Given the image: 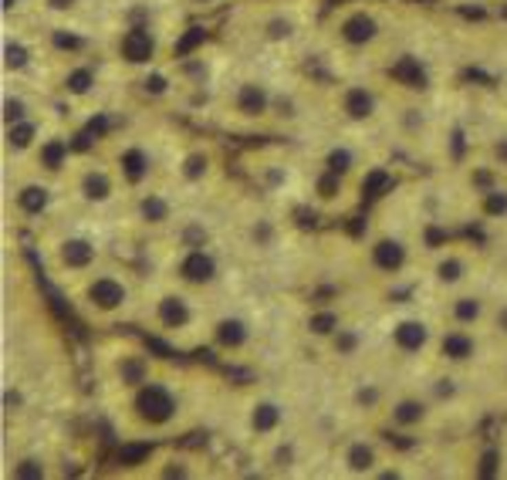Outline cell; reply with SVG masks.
I'll use <instances>...</instances> for the list:
<instances>
[{
  "instance_id": "1",
  "label": "cell",
  "mask_w": 507,
  "mask_h": 480,
  "mask_svg": "<svg viewBox=\"0 0 507 480\" xmlns=\"http://www.w3.org/2000/svg\"><path fill=\"white\" fill-rule=\"evenodd\" d=\"M136 409H139L149 423H162V419H169V413H173V400H169V393H166L162 386H146V389L139 393V400H136Z\"/></svg>"
},
{
  "instance_id": "2",
  "label": "cell",
  "mask_w": 507,
  "mask_h": 480,
  "mask_svg": "<svg viewBox=\"0 0 507 480\" xmlns=\"http://www.w3.org/2000/svg\"><path fill=\"white\" fill-rule=\"evenodd\" d=\"M88 298L98 305V308H116V305H122L125 301V291H122V284H116V281H109V278H102V281H95L91 284V291H88Z\"/></svg>"
},
{
  "instance_id": "3",
  "label": "cell",
  "mask_w": 507,
  "mask_h": 480,
  "mask_svg": "<svg viewBox=\"0 0 507 480\" xmlns=\"http://www.w3.org/2000/svg\"><path fill=\"white\" fill-rule=\"evenodd\" d=\"M122 51L129 61H149L153 58V38L146 31H129L122 41Z\"/></svg>"
},
{
  "instance_id": "4",
  "label": "cell",
  "mask_w": 507,
  "mask_h": 480,
  "mask_svg": "<svg viewBox=\"0 0 507 480\" xmlns=\"http://www.w3.org/2000/svg\"><path fill=\"white\" fill-rule=\"evenodd\" d=\"M183 278L186 281H210L213 278V261L206 257V254H190L186 261H183Z\"/></svg>"
},
{
  "instance_id": "5",
  "label": "cell",
  "mask_w": 507,
  "mask_h": 480,
  "mask_svg": "<svg viewBox=\"0 0 507 480\" xmlns=\"http://www.w3.org/2000/svg\"><path fill=\"white\" fill-rule=\"evenodd\" d=\"M396 342H399V349L413 352V349H420V345L427 342V328H423L420 321H406V325L396 328Z\"/></svg>"
},
{
  "instance_id": "6",
  "label": "cell",
  "mask_w": 507,
  "mask_h": 480,
  "mask_svg": "<svg viewBox=\"0 0 507 480\" xmlns=\"http://www.w3.org/2000/svg\"><path fill=\"white\" fill-rule=\"evenodd\" d=\"M392 78H399L402 85H409V88H423V68H420V61L416 58H402L396 68H392Z\"/></svg>"
},
{
  "instance_id": "7",
  "label": "cell",
  "mask_w": 507,
  "mask_h": 480,
  "mask_svg": "<svg viewBox=\"0 0 507 480\" xmlns=\"http://www.w3.org/2000/svg\"><path fill=\"white\" fill-rule=\"evenodd\" d=\"M342 31H345V38H349L352 44H362V41H369L376 34V24H372L365 14H358V17H349V21H345Z\"/></svg>"
},
{
  "instance_id": "8",
  "label": "cell",
  "mask_w": 507,
  "mask_h": 480,
  "mask_svg": "<svg viewBox=\"0 0 507 480\" xmlns=\"http://www.w3.org/2000/svg\"><path fill=\"white\" fill-rule=\"evenodd\" d=\"M376 264L386 268V271H396V268L402 264V247H399L396 240H382V243L376 247Z\"/></svg>"
},
{
  "instance_id": "9",
  "label": "cell",
  "mask_w": 507,
  "mask_h": 480,
  "mask_svg": "<svg viewBox=\"0 0 507 480\" xmlns=\"http://www.w3.org/2000/svg\"><path fill=\"white\" fill-rule=\"evenodd\" d=\"M61 257H65L68 268H85V264L91 261V247H88L85 240H68L65 250H61Z\"/></svg>"
},
{
  "instance_id": "10",
  "label": "cell",
  "mask_w": 507,
  "mask_h": 480,
  "mask_svg": "<svg viewBox=\"0 0 507 480\" xmlns=\"http://www.w3.org/2000/svg\"><path fill=\"white\" fill-rule=\"evenodd\" d=\"M345 109H349L352 119H365V116L372 112V98H369L362 88H352L349 98H345Z\"/></svg>"
},
{
  "instance_id": "11",
  "label": "cell",
  "mask_w": 507,
  "mask_h": 480,
  "mask_svg": "<svg viewBox=\"0 0 507 480\" xmlns=\"http://www.w3.org/2000/svg\"><path fill=\"white\" fill-rule=\"evenodd\" d=\"M159 315H162V321H166V325H173V328H176V325H183V321L190 318V315H186V305H183L180 298H166V301L159 305Z\"/></svg>"
},
{
  "instance_id": "12",
  "label": "cell",
  "mask_w": 507,
  "mask_h": 480,
  "mask_svg": "<svg viewBox=\"0 0 507 480\" xmlns=\"http://www.w3.org/2000/svg\"><path fill=\"white\" fill-rule=\"evenodd\" d=\"M443 352L450 359H467L470 352H473V342H470L467 335H446L443 338Z\"/></svg>"
},
{
  "instance_id": "13",
  "label": "cell",
  "mask_w": 507,
  "mask_h": 480,
  "mask_svg": "<svg viewBox=\"0 0 507 480\" xmlns=\"http://www.w3.org/2000/svg\"><path fill=\"white\" fill-rule=\"evenodd\" d=\"M261 109H264V91H261V88H254V85H247V88L240 91V112L257 116Z\"/></svg>"
},
{
  "instance_id": "14",
  "label": "cell",
  "mask_w": 507,
  "mask_h": 480,
  "mask_svg": "<svg viewBox=\"0 0 507 480\" xmlns=\"http://www.w3.org/2000/svg\"><path fill=\"white\" fill-rule=\"evenodd\" d=\"M122 166H125V176L129 179H142V173H146V160H142V153H125L122 156Z\"/></svg>"
},
{
  "instance_id": "15",
  "label": "cell",
  "mask_w": 507,
  "mask_h": 480,
  "mask_svg": "<svg viewBox=\"0 0 507 480\" xmlns=\"http://www.w3.org/2000/svg\"><path fill=\"white\" fill-rule=\"evenodd\" d=\"M44 203H47V197H44V190H38V186H28V190L21 193V206H24L28 213H38Z\"/></svg>"
},
{
  "instance_id": "16",
  "label": "cell",
  "mask_w": 507,
  "mask_h": 480,
  "mask_svg": "<svg viewBox=\"0 0 507 480\" xmlns=\"http://www.w3.org/2000/svg\"><path fill=\"white\" fill-rule=\"evenodd\" d=\"M220 342L224 345H240L244 342V325L240 321H224L220 325Z\"/></svg>"
},
{
  "instance_id": "17",
  "label": "cell",
  "mask_w": 507,
  "mask_h": 480,
  "mask_svg": "<svg viewBox=\"0 0 507 480\" xmlns=\"http://www.w3.org/2000/svg\"><path fill=\"white\" fill-rule=\"evenodd\" d=\"M362 190H365L369 197H379L382 190H389V176H386V173H369L365 183H362Z\"/></svg>"
},
{
  "instance_id": "18",
  "label": "cell",
  "mask_w": 507,
  "mask_h": 480,
  "mask_svg": "<svg viewBox=\"0 0 507 480\" xmlns=\"http://www.w3.org/2000/svg\"><path fill=\"white\" fill-rule=\"evenodd\" d=\"M85 190H88V197L102 200V197H109V179H105L102 173H91V176L85 179Z\"/></svg>"
},
{
  "instance_id": "19",
  "label": "cell",
  "mask_w": 507,
  "mask_h": 480,
  "mask_svg": "<svg viewBox=\"0 0 507 480\" xmlns=\"http://www.w3.org/2000/svg\"><path fill=\"white\" fill-rule=\"evenodd\" d=\"M146 457H149V446H146V443L122 446V453H118V460H122V463H139V460H146Z\"/></svg>"
},
{
  "instance_id": "20",
  "label": "cell",
  "mask_w": 507,
  "mask_h": 480,
  "mask_svg": "<svg viewBox=\"0 0 507 480\" xmlns=\"http://www.w3.org/2000/svg\"><path fill=\"white\" fill-rule=\"evenodd\" d=\"M274 423H277V409H274V406H261V409L254 413V430L264 433V430H271Z\"/></svg>"
},
{
  "instance_id": "21",
  "label": "cell",
  "mask_w": 507,
  "mask_h": 480,
  "mask_svg": "<svg viewBox=\"0 0 507 480\" xmlns=\"http://www.w3.org/2000/svg\"><path fill=\"white\" fill-rule=\"evenodd\" d=\"M420 416H423V406H420V402H402V406L396 409V419H399V423H416Z\"/></svg>"
},
{
  "instance_id": "22",
  "label": "cell",
  "mask_w": 507,
  "mask_h": 480,
  "mask_svg": "<svg viewBox=\"0 0 507 480\" xmlns=\"http://www.w3.org/2000/svg\"><path fill=\"white\" fill-rule=\"evenodd\" d=\"M65 153H68V146H65V142H51V146L44 149V162H47L51 169H58L61 160H65Z\"/></svg>"
},
{
  "instance_id": "23",
  "label": "cell",
  "mask_w": 507,
  "mask_h": 480,
  "mask_svg": "<svg viewBox=\"0 0 507 480\" xmlns=\"http://www.w3.org/2000/svg\"><path fill=\"white\" fill-rule=\"evenodd\" d=\"M349 460H352V467H355V470H365V467L372 463V450H369V446H352Z\"/></svg>"
},
{
  "instance_id": "24",
  "label": "cell",
  "mask_w": 507,
  "mask_h": 480,
  "mask_svg": "<svg viewBox=\"0 0 507 480\" xmlns=\"http://www.w3.org/2000/svg\"><path fill=\"white\" fill-rule=\"evenodd\" d=\"M142 213H146V217H149V220H166V203L162 200H156V197H149V200L142 203Z\"/></svg>"
},
{
  "instance_id": "25",
  "label": "cell",
  "mask_w": 507,
  "mask_h": 480,
  "mask_svg": "<svg viewBox=\"0 0 507 480\" xmlns=\"http://www.w3.org/2000/svg\"><path fill=\"white\" fill-rule=\"evenodd\" d=\"M199 41H203V31H199V28H193V31H190L186 38H183L180 44H176V54H180V58H183V54H190V51H193V47L199 44Z\"/></svg>"
},
{
  "instance_id": "26",
  "label": "cell",
  "mask_w": 507,
  "mask_h": 480,
  "mask_svg": "<svg viewBox=\"0 0 507 480\" xmlns=\"http://www.w3.org/2000/svg\"><path fill=\"white\" fill-rule=\"evenodd\" d=\"M31 139H34V129H31V125H17V129H10V142H14V146L24 149Z\"/></svg>"
},
{
  "instance_id": "27",
  "label": "cell",
  "mask_w": 507,
  "mask_h": 480,
  "mask_svg": "<svg viewBox=\"0 0 507 480\" xmlns=\"http://www.w3.org/2000/svg\"><path fill=\"white\" fill-rule=\"evenodd\" d=\"M477 315H480V305H477V301L464 298V301L457 305V318H460V321H473Z\"/></svg>"
},
{
  "instance_id": "28",
  "label": "cell",
  "mask_w": 507,
  "mask_h": 480,
  "mask_svg": "<svg viewBox=\"0 0 507 480\" xmlns=\"http://www.w3.org/2000/svg\"><path fill=\"white\" fill-rule=\"evenodd\" d=\"M88 85H91V75H88V72H75V75H72V78H68V88H72V91H88Z\"/></svg>"
},
{
  "instance_id": "29",
  "label": "cell",
  "mask_w": 507,
  "mask_h": 480,
  "mask_svg": "<svg viewBox=\"0 0 507 480\" xmlns=\"http://www.w3.org/2000/svg\"><path fill=\"white\" fill-rule=\"evenodd\" d=\"M332 328H335V315H318V318H312V331H318V335H325Z\"/></svg>"
},
{
  "instance_id": "30",
  "label": "cell",
  "mask_w": 507,
  "mask_h": 480,
  "mask_svg": "<svg viewBox=\"0 0 507 480\" xmlns=\"http://www.w3.org/2000/svg\"><path fill=\"white\" fill-rule=\"evenodd\" d=\"M122 375H125L129 382H139V379H142V362H125V365H122Z\"/></svg>"
},
{
  "instance_id": "31",
  "label": "cell",
  "mask_w": 507,
  "mask_h": 480,
  "mask_svg": "<svg viewBox=\"0 0 507 480\" xmlns=\"http://www.w3.org/2000/svg\"><path fill=\"white\" fill-rule=\"evenodd\" d=\"M440 278H443V281H457V278H460V264H457V261L440 264Z\"/></svg>"
},
{
  "instance_id": "32",
  "label": "cell",
  "mask_w": 507,
  "mask_h": 480,
  "mask_svg": "<svg viewBox=\"0 0 507 480\" xmlns=\"http://www.w3.org/2000/svg\"><path fill=\"white\" fill-rule=\"evenodd\" d=\"M328 166H332V173H342V169H349V153H332Z\"/></svg>"
},
{
  "instance_id": "33",
  "label": "cell",
  "mask_w": 507,
  "mask_h": 480,
  "mask_svg": "<svg viewBox=\"0 0 507 480\" xmlns=\"http://www.w3.org/2000/svg\"><path fill=\"white\" fill-rule=\"evenodd\" d=\"M7 65H14V68H21L24 65V47H7Z\"/></svg>"
},
{
  "instance_id": "34",
  "label": "cell",
  "mask_w": 507,
  "mask_h": 480,
  "mask_svg": "<svg viewBox=\"0 0 507 480\" xmlns=\"http://www.w3.org/2000/svg\"><path fill=\"white\" fill-rule=\"evenodd\" d=\"M318 190H321V197H335V190H338V179H335V176H325V179L318 183Z\"/></svg>"
},
{
  "instance_id": "35",
  "label": "cell",
  "mask_w": 507,
  "mask_h": 480,
  "mask_svg": "<svg viewBox=\"0 0 507 480\" xmlns=\"http://www.w3.org/2000/svg\"><path fill=\"white\" fill-rule=\"evenodd\" d=\"M203 166H206V160H203V156H190V162H186V176H199V173H203Z\"/></svg>"
},
{
  "instance_id": "36",
  "label": "cell",
  "mask_w": 507,
  "mask_h": 480,
  "mask_svg": "<svg viewBox=\"0 0 507 480\" xmlns=\"http://www.w3.org/2000/svg\"><path fill=\"white\" fill-rule=\"evenodd\" d=\"M17 477H41V467H38V463H31V460H28L24 467H17Z\"/></svg>"
},
{
  "instance_id": "37",
  "label": "cell",
  "mask_w": 507,
  "mask_h": 480,
  "mask_svg": "<svg viewBox=\"0 0 507 480\" xmlns=\"http://www.w3.org/2000/svg\"><path fill=\"white\" fill-rule=\"evenodd\" d=\"M487 210H490V213H501V210H507V200L504 197H490V200H487Z\"/></svg>"
},
{
  "instance_id": "38",
  "label": "cell",
  "mask_w": 507,
  "mask_h": 480,
  "mask_svg": "<svg viewBox=\"0 0 507 480\" xmlns=\"http://www.w3.org/2000/svg\"><path fill=\"white\" fill-rule=\"evenodd\" d=\"M494 460H497L494 453H487V457H484V467H480V474H484V477H490V474H494Z\"/></svg>"
},
{
  "instance_id": "39",
  "label": "cell",
  "mask_w": 507,
  "mask_h": 480,
  "mask_svg": "<svg viewBox=\"0 0 507 480\" xmlns=\"http://www.w3.org/2000/svg\"><path fill=\"white\" fill-rule=\"evenodd\" d=\"M146 88H153V91H162V88H166V81H162V78L156 75V78H149V81H146Z\"/></svg>"
},
{
  "instance_id": "40",
  "label": "cell",
  "mask_w": 507,
  "mask_h": 480,
  "mask_svg": "<svg viewBox=\"0 0 507 480\" xmlns=\"http://www.w3.org/2000/svg\"><path fill=\"white\" fill-rule=\"evenodd\" d=\"M21 116V105L17 102H7V119H17Z\"/></svg>"
},
{
  "instance_id": "41",
  "label": "cell",
  "mask_w": 507,
  "mask_h": 480,
  "mask_svg": "<svg viewBox=\"0 0 507 480\" xmlns=\"http://www.w3.org/2000/svg\"><path fill=\"white\" fill-rule=\"evenodd\" d=\"M58 44H61V47H78V41H75V38H65V34H58Z\"/></svg>"
},
{
  "instance_id": "42",
  "label": "cell",
  "mask_w": 507,
  "mask_h": 480,
  "mask_svg": "<svg viewBox=\"0 0 507 480\" xmlns=\"http://www.w3.org/2000/svg\"><path fill=\"white\" fill-rule=\"evenodd\" d=\"M51 3H54V7H68L72 0H51Z\"/></svg>"
},
{
  "instance_id": "43",
  "label": "cell",
  "mask_w": 507,
  "mask_h": 480,
  "mask_svg": "<svg viewBox=\"0 0 507 480\" xmlns=\"http://www.w3.org/2000/svg\"><path fill=\"white\" fill-rule=\"evenodd\" d=\"M504 325H507V312H504Z\"/></svg>"
}]
</instances>
